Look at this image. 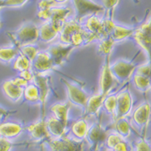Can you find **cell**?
<instances>
[{
  "mask_svg": "<svg viewBox=\"0 0 151 151\" xmlns=\"http://www.w3.org/2000/svg\"><path fill=\"white\" fill-rule=\"evenodd\" d=\"M62 81L65 86L69 102L71 104L78 107L85 111L86 103L90 97L89 95L82 87L78 86L76 84L72 83L65 78H62Z\"/></svg>",
  "mask_w": 151,
  "mask_h": 151,
  "instance_id": "8",
  "label": "cell"
},
{
  "mask_svg": "<svg viewBox=\"0 0 151 151\" xmlns=\"http://www.w3.org/2000/svg\"><path fill=\"white\" fill-rule=\"evenodd\" d=\"M13 69L18 72L30 70L32 69V62L26 57L19 53L13 62Z\"/></svg>",
  "mask_w": 151,
  "mask_h": 151,
  "instance_id": "32",
  "label": "cell"
},
{
  "mask_svg": "<svg viewBox=\"0 0 151 151\" xmlns=\"http://www.w3.org/2000/svg\"><path fill=\"white\" fill-rule=\"evenodd\" d=\"M72 2L75 12L74 19L80 24L84 18L92 15H98L104 11L100 4L95 3L92 0H72Z\"/></svg>",
  "mask_w": 151,
  "mask_h": 151,
  "instance_id": "5",
  "label": "cell"
},
{
  "mask_svg": "<svg viewBox=\"0 0 151 151\" xmlns=\"http://www.w3.org/2000/svg\"><path fill=\"white\" fill-rule=\"evenodd\" d=\"M60 32L50 23L44 22L39 27V40L45 43H50L55 40Z\"/></svg>",
  "mask_w": 151,
  "mask_h": 151,
  "instance_id": "21",
  "label": "cell"
},
{
  "mask_svg": "<svg viewBox=\"0 0 151 151\" xmlns=\"http://www.w3.org/2000/svg\"><path fill=\"white\" fill-rule=\"evenodd\" d=\"M71 104L69 101L65 103H56L50 107V111L57 119L61 120L62 123L68 126L69 122V112L70 110Z\"/></svg>",
  "mask_w": 151,
  "mask_h": 151,
  "instance_id": "22",
  "label": "cell"
},
{
  "mask_svg": "<svg viewBox=\"0 0 151 151\" xmlns=\"http://www.w3.org/2000/svg\"><path fill=\"white\" fill-rule=\"evenodd\" d=\"M60 42L74 48L86 46L96 40V37L75 19H68L59 33Z\"/></svg>",
  "mask_w": 151,
  "mask_h": 151,
  "instance_id": "1",
  "label": "cell"
},
{
  "mask_svg": "<svg viewBox=\"0 0 151 151\" xmlns=\"http://www.w3.org/2000/svg\"><path fill=\"white\" fill-rule=\"evenodd\" d=\"M49 151H83V141H78L70 136L50 138L44 143Z\"/></svg>",
  "mask_w": 151,
  "mask_h": 151,
  "instance_id": "4",
  "label": "cell"
},
{
  "mask_svg": "<svg viewBox=\"0 0 151 151\" xmlns=\"http://www.w3.org/2000/svg\"><path fill=\"white\" fill-rule=\"evenodd\" d=\"M34 83L37 86L40 93V104L41 107V118H44L45 105L50 92V77L49 74H34Z\"/></svg>",
  "mask_w": 151,
  "mask_h": 151,
  "instance_id": "10",
  "label": "cell"
},
{
  "mask_svg": "<svg viewBox=\"0 0 151 151\" xmlns=\"http://www.w3.org/2000/svg\"><path fill=\"white\" fill-rule=\"evenodd\" d=\"M115 132L117 133L123 139L128 138L131 134V127L129 122L126 120V118H120L115 120L114 124Z\"/></svg>",
  "mask_w": 151,
  "mask_h": 151,
  "instance_id": "26",
  "label": "cell"
},
{
  "mask_svg": "<svg viewBox=\"0 0 151 151\" xmlns=\"http://www.w3.org/2000/svg\"><path fill=\"white\" fill-rule=\"evenodd\" d=\"M107 137V130L99 122H96L89 127L85 140L89 145L90 150L99 151L106 142Z\"/></svg>",
  "mask_w": 151,
  "mask_h": 151,
  "instance_id": "7",
  "label": "cell"
},
{
  "mask_svg": "<svg viewBox=\"0 0 151 151\" xmlns=\"http://www.w3.org/2000/svg\"><path fill=\"white\" fill-rule=\"evenodd\" d=\"M19 55V50L15 46H5L0 48V62L11 63Z\"/></svg>",
  "mask_w": 151,
  "mask_h": 151,
  "instance_id": "27",
  "label": "cell"
},
{
  "mask_svg": "<svg viewBox=\"0 0 151 151\" xmlns=\"http://www.w3.org/2000/svg\"><path fill=\"white\" fill-rule=\"evenodd\" d=\"M24 98L30 103H40V93L35 84H28L24 89Z\"/></svg>",
  "mask_w": 151,
  "mask_h": 151,
  "instance_id": "29",
  "label": "cell"
},
{
  "mask_svg": "<svg viewBox=\"0 0 151 151\" xmlns=\"http://www.w3.org/2000/svg\"><path fill=\"white\" fill-rule=\"evenodd\" d=\"M24 130L21 124L17 122H4L0 124V137L12 140L20 135Z\"/></svg>",
  "mask_w": 151,
  "mask_h": 151,
  "instance_id": "18",
  "label": "cell"
},
{
  "mask_svg": "<svg viewBox=\"0 0 151 151\" xmlns=\"http://www.w3.org/2000/svg\"><path fill=\"white\" fill-rule=\"evenodd\" d=\"M103 108L107 113L111 115L115 121L116 110V94H108L104 100Z\"/></svg>",
  "mask_w": 151,
  "mask_h": 151,
  "instance_id": "28",
  "label": "cell"
},
{
  "mask_svg": "<svg viewBox=\"0 0 151 151\" xmlns=\"http://www.w3.org/2000/svg\"><path fill=\"white\" fill-rule=\"evenodd\" d=\"M19 53H20L22 55L26 57L27 58L32 62L34 58H36L37 53L40 52L39 50V47L36 45L35 44L33 45H24V46L19 47L18 49Z\"/></svg>",
  "mask_w": 151,
  "mask_h": 151,
  "instance_id": "33",
  "label": "cell"
},
{
  "mask_svg": "<svg viewBox=\"0 0 151 151\" xmlns=\"http://www.w3.org/2000/svg\"><path fill=\"white\" fill-rule=\"evenodd\" d=\"M83 27L96 37V40H100L104 37L102 19L98 15H92L87 17Z\"/></svg>",
  "mask_w": 151,
  "mask_h": 151,
  "instance_id": "23",
  "label": "cell"
},
{
  "mask_svg": "<svg viewBox=\"0 0 151 151\" xmlns=\"http://www.w3.org/2000/svg\"><path fill=\"white\" fill-rule=\"evenodd\" d=\"M138 1H139V0H135L136 3H138Z\"/></svg>",
  "mask_w": 151,
  "mask_h": 151,
  "instance_id": "50",
  "label": "cell"
},
{
  "mask_svg": "<svg viewBox=\"0 0 151 151\" xmlns=\"http://www.w3.org/2000/svg\"><path fill=\"white\" fill-rule=\"evenodd\" d=\"M133 32H134L133 29L116 24L110 34V37L116 43V42H120L129 37H132L133 35Z\"/></svg>",
  "mask_w": 151,
  "mask_h": 151,
  "instance_id": "25",
  "label": "cell"
},
{
  "mask_svg": "<svg viewBox=\"0 0 151 151\" xmlns=\"http://www.w3.org/2000/svg\"><path fill=\"white\" fill-rule=\"evenodd\" d=\"M100 2H101L100 5L104 7V9L106 12V18L112 19L114 10L116 6L118 5L120 0H100Z\"/></svg>",
  "mask_w": 151,
  "mask_h": 151,
  "instance_id": "34",
  "label": "cell"
},
{
  "mask_svg": "<svg viewBox=\"0 0 151 151\" xmlns=\"http://www.w3.org/2000/svg\"><path fill=\"white\" fill-rule=\"evenodd\" d=\"M133 99L132 94L128 89L116 94V120L125 117L129 114L133 108Z\"/></svg>",
  "mask_w": 151,
  "mask_h": 151,
  "instance_id": "11",
  "label": "cell"
},
{
  "mask_svg": "<svg viewBox=\"0 0 151 151\" xmlns=\"http://www.w3.org/2000/svg\"><path fill=\"white\" fill-rule=\"evenodd\" d=\"M7 36L12 41L13 46L16 49L33 45L39 40V27L33 22H25L15 32H7Z\"/></svg>",
  "mask_w": 151,
  "mask_h": 151,
  "instance_id": "2",
  "label": "cell"
},
{
  "mask_svg": "<svg viewBox=\"0 0 151 151\" xmlns=\"http://www.w3.org/2000/svg\"><path fill=\"white\" fill-rule=\"evenodd\" d=\"M151 114V106L148 102H144L133 111L132 119L136 126L143 129L147 126Z\"/></svg>",
  "mask_w": 151,
  "mask_h": 151,
  "instance_id": "16",
  "label": "cell"
},
{
  "mask_svg": "<svg viewBox=\"0 0 151 151\" xmlns=\"http://www.w3.org/2000/svg\"><path fill=\"white\" fill-rule=\"evenodd\" d=\"M106 96H104L101 93H98L96 95L90 96L88 101L86 103V115L88 116H97L99 113L101 108H103V104Z\"/></svg>",
  "mask_w": 151,
  "mask_h": 151,
  "instance_id": "24",
  "label": "cell"
},
{
  "mask_svg": "<svg viewBox=\"0 0 151 151\" xmlns=\"http://www.w3.org/2000/svg\"><path fill=\"white\" fill-rule=\"evenodd\" d=\"M122 140H124V139L122 138L117 133L112 132V133H109V134H108V137H107V139H106V142H105L107 149L112 150Z\"/></svg>",
  "mask_w": 151,
  "mask_h": 151,
  "instance_id": "35",
  "label": "cell"
},
{
  "mask_svg": "<svg viewBox=\"0 0 151 151\" xmlns=\"http://www.w3.org/2000/svg\"><path fill=\"white\" fill-rule=\"evenodd\" d=\"M115 78L110 70V56H106L99 77V93L107 96L114 86Z\"/></svg>",
  "mask_w": 151,
  "mask_h": 151,
  "instance_id": "12",
  "label": "cell"
},
{
  "mask_svg": "<svg viewBox=\"0 0 151 151\" xmlns=\"http://www.w3.org/2000/svg\"><path fill=\"white\" fill-rule=\"evenodd\" d=\"M112 151H129V144L125 142V140H122L118 143L114 148L111 150Z\"/></svg>",
  "mask_w": 151,
  "mask_h": 151,
  "instance_id": "42",
  "label": "cell"
},
{
  "mask_svg": "<svg viewBox=\"0 0 151 151\" xmlns=\"http://www.w3.org/2000/svg\"><path fill=\"white\" fill-rule=\"evenodd\" d=\"M75 48L70 45H65L61 42L51 44L46 49L48 54L52 60L54 67H61L67 62L71 52Z\"/></svg>",
  "mask_w": 151,
  "mask_h": 151,
  "instance_id": "6",
  "label": "cell"
},
{
  "mask_svg": "<svg viewBox=\"0 0 151 151\" xmlns=\"http://www.w3.org/2000/svg\"><path fill=\"white\" fill-rule=\"evenodd\" d=\"M135 73L151 79V64L147 63L137 67L135 69Z\"/></svg>",
  "mask_w": 151,
  "mask_h": 151,
  "instance_id": "37",
  "label": "cell"
},
{
  "mask_svg": "<svg viewBox=\"0 0 151 151\" xmlns=\"http://www.w3.org/2000/svg\"><path fill=\"white\" fill-rule=\"evenodd\" d=\"M134 151H151L150 143L145 138H140L134 144Z\"/></svg>",
  "mask_w": 151,
  "mask_h": 151,
  "instance_id": "36",
  "label": "cell"
},
{
  "mask_svg": "<svg viewBox=\"0 0 151 151\" xmlns=\"http://www.w3.org/2000/svg\"><path fill=\"white\" fill-rule=\"evenodd\" d=\"M60 6L58 3H57L54 0H40L37 4L38 11H44L55 7V6Z\"/></svg>",
  "mask_w": 151,
  "mask_h": 151,
  "instance_id": "38",
  "label": "cell"
},
{
  "mask_svg": "<svg viewBox=\"0 0 151 151\" xmlns=\"http://www.w3.org/2000/svg\"><path fill=\"white\" fill-rule=\"evenodd\" d=\"M132 37L136 40V42L148 53L151 61V31L146 23L143 24L139 28L134 30Z\"/></svg>",
  "mask_w": 151,
  "mask_h": 151,
  "instance_id": "15",
  "label": "cell"
},
{
  "mask_svg": "<svg viewBox=\"0 0 151 151\" xmlns=\"http://www.w3.org/2000/svg\"><path fill=\"white\" fill-rule=\"evenodd\" d=\"M1 26H2V22L0 20V28H1Z\"/></svg>",
  "mask_w": 151,
  "mask_h": 151,
  "instance_id": "49",
  "label": "cell"
},
{
  "mask_svg": "<svg viewBox=\"0 0 151 151\" xmlns=\"http://www.w3.org/2000/svg\"><path fill=\"white\" fill-rule=\"evenodd\" d=\"M28 131L31 138L35 142H45L51 138L50 133L48 132L46 123L45 118H40L37 122L29 124L25 128Z\"/></svg>",
  "mask_w": 151,
  "mask_h": 151,
  "instance_id": "13",
  "label": "cell"
},
{
  "mask_svg": "<svg viewBox=\"0 0 151 151\" xmlns=\"http://www.w3.org/2000/svg\"><path fill=\"white\" fill-rule=\"evenodd\" d=\"M48 132L50 133L51 138H58L65 135L67 131V125L62 123L61 120L57 119L55 116H50L45 120Z\"/></svg>",
  "mask_w": 151,
  "mask_h": 151,
  "instance_id": "19",
  "label": "cell"
},
{
  "mask_svg": "<svg viewBox=\"0 0 151 151\" xmlns=\"http://www.w3.org/2000/svg\"><path fill=\"white\" fill-rule=\"evenodd\" d=\"M71 13L72 9L70 7L58 6L48 10L38 11L37 16L43 21H50L59 32H61Z\"/></svg>",
  "mask_w": 151,
  "mask_h": 151,
  "instance_id": "3",
  "label": "cell"
},
{
  "mask_svg": "<svg viewBox=\"0 0 151 151\" xmlns=\"http://www.w3.org/2000/svg\"><path fill=\"white\" fill-rule=\"evenodd\" d=\"M89 124L85 118H79L74 121L70 129V137L78 141H84L89 129Z\"/></svg>",
  "mask_w": 151,
  "mask_h": 151,
  "instance_id": "20",
  "label": "cell"
},
{
  "mask_svg": "<svg viewBox=\"0 0 151 151\" xmlns=\"http://www.w3.org/2000/svg\"><path fill=\"white\" fill-rule=\"evenodd\" d=\"M146 24L148 25L149 28H150V31H151V18L150 19H149L148 21L146 22Z\"/></svg>",
  "mask_w": 151,
  "mask_h": 151,
  "instance_id": "46",
  "label": "cell"
},
{
  "mask_svg": "<svg viewBox=\"0 0 151 151\" xmlns=\"http://www.w3.org/2000/svg\"><path fill=\"white\" fill-rule=\"evenodd\" d=\"M136 69L134 63L124 59H119L113 63L110 64V70L115 80L119 83L126 82L133 74Z\"/></svg>",
  "mask_w": 151,
  "mask_h": 151,
  "instance_id": "9",
  "label": "cell"
},
{
  "mask_svg": "<svg viewBox=\"0 0 151 151\" xmlns=\"http://www.w3.org/2000/svg\"><path fill=\"white\" fill-rule=\"evenodd\" d=\"M14 144L11 140L0 137V151H11L13 148Z\"/></svg>",
  "mask_w": 151,
  "mask_h": 151,
  "instance_id": "40",
  "label": "cell"
},
{
  "mask_svg": "<svg viewBox=\"0 0 151 151\" xmlns=\"http://www.w3.org/2000/svg\"><path fill=\"white\" fill-rule=\"evenodd\" d=\"M133 83L137 91L141 92H146L151 87V79L149 78L144 77L138 74L133 75Z\"/></svg>",
  "mask_w": 151,
  "mask_h": 151,
  "instance_id": "30",
  "label": "cell"
},
{
  "mask_svg": "<svg viewBox=\"0 0 151 151\" xmlns=\"http://www.w3.org/2000/svg\"><path fill=\"white\" fill-rule=\"evenodd\" d=\"M18 76L24 78V80H26L28 83H32L34 78V73L33 71L32 70V69H30V70H27L19 72Z\"/></svg>",
  "mask_w": 151,
  "mask_h": 151,
  "instance_id": "41",
  "label": "cell"
},
{
  "mask_svg": "<svg viewBox=\"0 0 151 151\" xmlns=\"http://www.w3.org/2000/svg\"><path fill=\"white\" fill-rule=\"evenodd\" d=\"M2 88H3V91L4 95L14 103H17L20 99L22 97L24 96V89L21 86L19 85L13 81V79H8L3 82V85H2Z\"/></svg>",
  "mask_w": 151,
  "mask_h": 151,
  "instance_id": "17",
  "label": "cell"
},
{
  "mask_svg": "<svg viewBox=\"0 0 151 151\" xmlns=\"http://www.w3.org/2000/svg\"><path fill=\"white\" fill-rule=\"evenodd\" d=\"M28 0H3L4 7H20L23 6Z\"/></svg>",
  "mask_w": 151,
  "mask_h": 151,
  "instance_id": "39",
  "label": "cell"
},
{
  "mask_svg": "<svg viewBox=\"0 0 151 151\" xmlns=\"http://www.w3.org/2000/svg\"><path fill=\"white\" fill-rule=\"evenodd\" d=\"M56 3H58L59 5H62V4H64V3H67L69 0H54Z\"/></svg>",
  "mask_w": 151,
  "mask_h": 151,
  "instance_id": "45",
  "label": "cell"
},
{
  "mask_svg": "<svg viewBox=\"0 0 151 151\" xmlns=\"http://www.w3.org/2000/svg\"><path fill=\"white\" fill-rule=\"evenodd\" d=\"M4 6H3V0H0V10L3 8Z\"/></svg>",
  "mask_w": 151,
  "mask_h": 151,
  "instance_id": "47",
  "label": "cell"
},
{
  "mask_svg": "<svg viewBox=\"0 0 151 151\" xmlns=\"http://www.w3.org/2000/svg\"><path fill=\"white\" fill-rule=\"evenodd\" d=\"M99 40V43L98 51H99V54L104 56V57L111 55V52L115 44L113 40L110 37H106Z\"/></svg>",
  "mask_w": 151,
  "mask_h": 151,
  "instance_id": "31",
  "label": "cell"
},
{
  "mask_svg": "<svg viewBox=\"0 0 151 151\" xmlns=\"http://www.w3.org/2000/svg\"><path fill=\"white\" fill-rule=\"evenodd\" d=\"M15 112H16V111H11V110L5 108L4 107L0 106V120H4L7 116H9L10 115L13 114Z\"/></svg>",
  "mask_w": 151,
  "mask_h": 151,
  "instance_id": "43",
  "label": "cell"
},
{
  "mask_svg": "<svg viewBox=\"0 0 151 151\" xmlns=\"http://www.w3.org/2000/svg\"><path fill=\"white\" fill-rule=\"evenodd\" d=\"M104 151H112V150H108V149H106V150H104Z\"/></svg>",
  "mask_w": 151,
  "mask_h": 151,
  "instance_id": "48",
  "label": "cell"
},
{
  "mask_svg": "<svg viewBox=\"0 0 151 151\" xmlns=\"http://www.w3.org/2000/svg\"><path fill=\"white\" fill-rule=\"evenodd\" d=\"M12 79L13 81L17 84V85H19V86H21V87H23V88H25V87L29 84L28 82L24 80V78H20L19 76H17V77L14 78H12Z\"/></svg>",
  "mask_w": 151,
  "mask_h": 151,
  "instance_id": "44",
  "label": "cell"
},
{
  "mask_svg": "<svg viewBox=\"0 0 151 151\" xmlns=\"http://www.w3.org/2000/svg\"><path fill=\"white\" fill-rule=\"evenodd\" d=\"M48 52L40 51L32 62V70L34 74H49L54 69Z\"/></svg>",
  "mask_w": 151,
  "mask_h": 151,
  "instance_id": "14",
  "label": "cell"
}]
</instances>
